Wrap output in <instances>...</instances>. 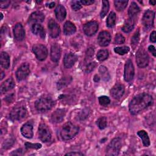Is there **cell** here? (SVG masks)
Returning <instances> with one entry per match:
<instances>
[{
	"mask_svg": "<svg viewBox=\"0 0 156 156\" xmlns=\"http://www.w3.org/2000/svg\"><path fill=\"white\" fill-rule=\"evenodd\" d=\"M1 65V66L7 69L10 66V57L8 54L5 52H2L0 57Z\"/></svg>",
	"mask_w": 156,
	"mask_h": 156,
	"instance_id": "cell-27",
	"label": "cell"
},
{
	"mask_svg": "<svg viewBox=\"0 0 156 156\" xmlns=\"http://www.w3.org/2000/svg\"><path fill=\"white\" fill-rule=\"evenodd\" d=\"M155 17V13L152 10H147L143 17V24L146 28H150L152 27L154 24V20Z\"/></svg>",
	"mask_w": 156,
	"mask_h": 156,
	"instance_id": "cell-11",
	"label": "cell"
},
{
	"mask_svg": "<svg viewBox=\"0 0 156 156\" xmlns=\"http://www.w3.org/2000/svg\"><path fill=\"white\" fill-rule=\"evenodd\" d=\"M77 61V56L73 53L66 54L63 59L64 66L66 68H71Z\"/></svg>",
	"mask_w": 156,
	"mask_h": 156,
	"instance_id": "cell-18",
	"label": "cell"
},
{
	"mask_svg": "<svg viewBox=\"0 0 156 156\" xmlns=\"http://www.w3.org/2000/svg\"><path fill=\"white\" fill-rule=\"evenodd\" d=\"M136 62L140 68H144L149 63V56L144 49L140 48L136 54Z\"/></svg>",
	"mask_w": 156,
	"mask_h": 156,
	"instance_id": "cell-5",
	"label": "cell"
},
{
	"mask_svg": "<svg viewBox=\"0 0 156 156\" xmlns=\"http://www.w3.org/2000/svg\"><path fill=\"white\" fill-rule=\"evenodd\" d=\"M25 146L27 149H38L41 148V144L39 143H26Z\"/></svg>",
	"mask_w": 156,
	"mask_h": 156,
	"instance_id": "cell-41",
	"label": "cell"
},
{
	"mask_svg": "<svg viewBox=\"0 0 156 156\" xmlns=\"http://www.w3.org/2000/svg\"><path fill=\"white\" fill-rule=\"evenodd\" d=\"M116 21V14L112 12L108 16L107 20V26L108 27H112L115 24Z\"/></svg>",
	"mask_w": 156,
	"mask_h": 156,
	"instance_id": "cell-31",
	"label": "cell"
},
{
	"mask_svg": "<svg viewBox=\"0 0 156 156\" xmlns=\"http://www.w3.org/2000/svg\"><path fill=\"white\" fill-rule=\"evenodd\" d=\"M94 2V1L93 0H82L80 1V2L85 5H91L92 4H93Z\"/></svg>",
	"mask_w": 156,
	"mask_h": 156,
	"instance_id": "cell-46",
	"label": "cell"
},
{
	"mask_svg": "<svg viewBox=\"0 0 156 156\" xmlns=\"http://www.w3.org/2000/svg\"><path fill=\"white\" fill-rule=\"evenodd\" d=\"M96 64L95 62H90L87 63L85 67V72L87 73L91 72L96 67Z\"/></svg>",
	"mask_w": 156,
	"mask_h": 156,
	"instance_id": "cell-43",
	"label": "cell"
},
{
	"mask_svg": "<svg viewBox=\"0 0 156 156\" xmlns=\"http://www.w3.org/2000/svg\"><path fill=\"white\" fill-rule=\"evenodd\" d=\"M10 3V1H1L0 2V5L1 8H7Z\"/></svg>",
	"mask_w": 156,
	"mask_h": 156,
	"instance_id": "cell-45",
	"label": "cell"
},
{
	"mask_svg": "<svg viewBox=\"0 0 156 156\" xmlns=\"http://www.w3.org/2000/svg\"><path fill=\"white\" fill-rule=\"evenodd\" d=\"M65 115V110L63 109L56 110L51 116V120L53 122L58 123L63 121Z\"/></svg>",
	"mask_w": 156,
	"mask_h": 156,
	"instance_id": "cell-21",
	"label": "cell"
},
{
	"mask_svg": "<svg viewBox=\"0 0 156 156\" xmlns=\"http://www.w3.org/2000/svg\"><path fill=\"white\" fill-rule=\"evenodd\" d=\"M55 14L58 21H63L65 18L66 15L65 8L62 5H58L55 9Z\"/></svg>",
	"mask_w": 156,
	"mask_h": 156,
	"instance_id": "cell-23",
	"label": "cell"
},
{
	"mask_svg": "<svg viewBox=\"0 0 156 156\" xmlns=\"http://www.w3.org/2000/svg\"><path fill=\"white\" fill-rule=\"evenodd\" d=\"M148 49H149V51L152 54V55L154 56V57H155L156 56V52H155V47L153 46V45H151V46H149V48H148Z\"/></svg>",
	"mask_w": 156,
	"mask_h": 156,
	"instance_id": "cell-47",
	"label": "cell"
},
{
	"mask_svg": "<svg viewBox=\"0 0 156 156\" xmlns=\"http://www.w3.org/2000/svg\"><path fill=\"white\" fill-rule=\"evenodd\" d=\"M149 3H150L151 5H155L156 1H149Z\"/></svg>",
	"mask_w": 156,
	"mask_h": 156,
	"instance_id": "cell-50",
	"label": "cell"
},
{
	"mask_svg": "<svg viewBox=\"0 0 156 156\" xmlns=\"http://www.w3.org/2000/svg\"><path fill=\"white\" fill-rule=\"evenodd\" d=\"M76 30V26L70 21H66L63 26L64 34L66 35H69L74 34Z\"/></svg>",
	"mask_w": 156,
	"mask_h": 156,
	"instance_id": "cell-25",
	"label": "cell"
},
{
	"mask_svg": "<svg viewBox=\"0 0 156 156\" xmlns=\"http://www.w3.org/2000/svg\"><path fill=\"white\" fill-rule=\"evenodd\" d=\"M139 12H140V8L138 6V5L135 2H132L128 10V13L129 16L130 18H133L136 15H137L139 13Z\"/></svg>",
	"mask_w": 156,
	"mask_h": 156,
	"instance_id": "cell-29",
	"label": "cell"
},
{
	"mask_svg": "<svg viewBox=\"0 0 156 156\" xmlns=\"http://www.w3.org/2000/svg\"><path fill=\"white\" fill-rule=\"evenodd\" d=\"M139 37H140V33H139V31L138 30L137 32H136L135 33L133 36L132 37L131 44L133 48H135L136 46V44L138 42V40H139Z\"/></svg>",
	"mask_w": 156,
	"mask_h": 156,
	"instance_id": "cell-38",
	"label": "cell"
},
{
	"mask_svg": "<svg viewBox=\"0 0 156 156\" xmlns=\"http://www.w3.org/2000/svg\"><path fill=\"white\" fill-rule=\"evenodd\" d=\"M38 136L43 142H48L51 140V134L47 125L44 123L41 124L38 127Z\"/></svg>",
	"mask_w": 156,
	"mask_h": 156,
	"instance_id": "cell-8",
	"label": "cell"
},
{
	"mask_svg": "<svg viewBox=\"0 0 156 156\" xmlns=\"http://www.w3.org/2000/svg\"><path fill=\"white\" fill-rule=\"evenodd\" d=\"M29 73L30 69L29 65L27 63H23L16 72V76L18 80L20 81L26 79L29 74Z\"/></svg>",
	"mask_w": 156,
	"mask_h": 156,
	"instance_id": "cell-10",
	"label": "cell"
},
{
	"mask_svg": "<svg viewBox=\"0 0 156 156\" xmlns=\"http://www.w3.org/2000/svg\"><path fill=\"white\" fill-rule=\"evenodd\" d=\"M27 113V110L24 106L13 108L10 113V118L12 121H19L23 119Z\"/></svg>",
	"mask_w": 156,
	"mask_h": 156,
	"instance_id": "cell-6",
	"label": "cell"
},
{
	"mask_svg": "<svg viewBox=\"0 0 156 156\" xmlns=\"http://www.w3.org/2000/svg\"><path fill=\"white\" fill-rule=\"evenodd\" d=\"M153 104L152 96L147 93H141L135 96L129 104V110L133 115H135L146 109Z\"/></svg>",
	"mask_w": 156,
	"mask_h": 156,
	"instance_id": "cell-1",
	"label": "cell"
},
{
	"mask_svg": "<svg viewBox=\"0 0 156 156\" xmlns=\"http://www.w3.org/2000/svg\"><path fill=\"white\" fill-rule=\"evenodd\" d=\"M32 51L38 60L43 61L46 59L48 55L46 48L41 44H36L32 46Z\"/></svg>",
	"mask_w": 156,
	"mask_h": 156,
	"instance_id": "cell-7",
	"label": "cell"
},
{
	"mask_svg": "<svg viewBox=\"0 0 156 156\" xmlns=\"http://www.w3.org/2000/svg\"><path fill=\"white\" fill-rule=\"evenodd\" d=\"M111 40V35L107 31H102L100 32L98 37V44L101 46H107Z\"/></svg>",
	"mask_w": 156,
	"mask_h": 156,
	"instance_id": "cell-15",
	"label": "cell"
},
{
	"mask_svg": "<svg viewBox=\"0 0 156 156\" xmlns=\"http://www.w3.org/2000/svg\"><path fill=\"white\" fill-rule=\"evenodd\" d=\"M97 125L100 129H104L107 127V121L105 117H101L97 121Z\"/></svg>",
	"mask_w": 156,
	"mask_h": 156,
	"instance_id": "cell-35",
	"label": "cell"
},
{
	"mask_svg": "<svg viewBox=\"0 0 156 156\" xmlns=\"http://www.w3.org/2000/svg\"><path fill=\"white\" fill-rule=\"evenodd\" d=\"M124 93V86L120 83H116L110 90L111 96L116 99H118L121 98Z\"/></svg>",
	"mask_w": 156,
	"mask_h": 156,
	"instance_id": "cell-14",
	"label": "cell"
},
{
	"mask_svg": "<svg viewBox=\"0 0 156 156\" xmlns=\"http://www.w3.org/2000/svg\"><path fill=\"white\" fill-rule=\"evenodd\" d=\"M61 51L59 45L57 43H54L51 48V58L54 62H57L60 57Z\"/></svg>",
	"mask_w": 156,
	"mask_h": 156,
	"instance_id": "cell-17",
	"label": "cell"
},
{
	"mask_svg": "<svg viewBox=\"0 0 156 156\" xmlns=\"http://www.w3.org/2000/svg\"><path fill=\"white\" fill-rule=\"evenodd\" d=\"M54 105V101L49 96H43L39 98L35 104L37 111L45 112L52 108Z\"/></svg>",
	"mask_w": 156,
	"mask_h": 156,
	"instance_id": "cell-3",
	"label": "cell"
},
{
	"mask_svg": "<svg viewBox=\"0 0 156 156\" xmlns=\"http://www.w3.org/2000/svg\"><path fill=\"white\" fill-rule=\"evenodd\" d=\"M125 42V38L119 34L116 35L115 38V43L116 44H122Z\"/></svg>",
	"mask_w": 156,
	"mask_h": 156,
	"instance_id": "cell-42",
	"label": "cell"
},
{
	"mask_svg": "<svg viewBox=\"0 0 156 156\" xmlns=\"http://www.w3.org/2000/svg\"><path fill=\"white\" fill-rule=\"evenodd\" d=\"M94 55V49L92 47H90L87 49L86 54H85V61L89 62L90 60H91L92 57Z\"/></svg>",
	"mask_w": 156,
	"mask_h": 156,
	"instance_id": "cell-37",
	"label": "cell"
},
{
	"mask_svg": "<svg viewBox=\"0 0 156 156\" xmlns=\"http://www.w3.org/2000/svg\"><path fill=\"white\" fill-rule=\"evenodd\" d=\"M99 102L101 105L105 106V105H108L110 103V100L107 96H100L99 98Z\"/></svg>",
	"mask_w": 156,
	"mask_h": 156,
	"instance_id": "cell-40",
	"label": "cell"
},
{
	"mask_svg": "<svg viewBox=\"0 0 156 156\" xmlns=\"http://www.w3.org/2000/svg\"><path fill=\"white\" fill-rule=\"evenodd\" d=\"M1 79H3V77H4V76H5V74H4V72H2V71H1Z\"/></svg>",
	"mask_w": 156,
	"mask_h": 156,
	"instance_id": "cell-52",
	"label": "cell"
},
{
	"mask_svg": "<svg viewBox=\"0 0 156 156\" xmlns=\"http://www.w3.org/2000/svg\"><path fill=\"white\" fill-rule=\"evenodd\" d=\"M137 133H138V136L141 138L143 144L145 146H149L150 145V140H149V138L148 136L147 132H145L144 130H142L138 131Z\"/></svg>",
	"mask_w": 156,
	"mask_h": 156,
	"instance_id": "cell-30",
	"label": "cell"
},
{
	"mask_svg": "<svg viewBox=\"0 0 156 156\" xmlns=\"http://www.w3.org/2000/svg\"><path fill=\"white\" fill-rule=\"evenodd\" d=\"M48 27L49 35L52 38H56L59 35L60 32V27L54 20H51L49 21Z\"/></svg>",
	"mask_w": 156,
	"mask_h": 156,
	"instance_id": "cell-13",
	"label": "cell"
},
{
	"mask_svg": "<svg viewBox=\"0 0 156 156\" xmlns=\"http://www.w3.org/2000/svg\"><path fill=\"white\" fill-rule=\"evenodd\" d=\"M134 25H135L134 20L132 18H130L127 20H126L122 27V30L126 33H129L133 29Z\"/></svg>",
	"mask_w": 156,
	"mask_h": 156,
	"instance_id": "cell-26",
	"label": "cell"
},
{
	"mask_svg": "<svg viewBox=\"0 0 156 156\" xmlns=\"http://www.w3.org/2000/svg\"><path fill=\"white\" fill-rule=\"evenodd\" d=\"M15 86V82L12 77L9 78L5 81H4L1 86V93H4L10 90H12Z\"/></svg>",
	"mask_w": 156,
	"mask_h": 156,
	"instance_id": "cell-22",
	"label": "cell"
},
{
	"mask_svg": "<svg viewBox=\"0 0 156 156\" xmlns=\"http://www.w3.org/2000/svg\"><path fill=\"white\" fill-rule=\"evenodd\" d=\"M84 33L88 36L94 35L98 29V24L96 21H90L87 23L83 26Z\"/></svg>",
	"mask_w": 156,
	"mask_h": 156,
	"instance_id": "cell-12",
	"label": "cell"
},
{
	"mask_svg": "<svg viewBox=\"0 0 156 156\" xmlns=\"http://www.w3.org/2000/svg\"><path fill=\"white\" fill-rule=\"evenodd\" d=\"M32 31L35 35H39L42 38H44L45 37V31L44 27L40 24H33L32 27Z\"/></svg>",
	"mask_w": 156,
	"mask_h": 156,
	"instance_id": "cell-24",
	"label": "cell"
},
{
	"mask_svg": "<svg viewBox=\"0 0 156 156\" xmlns=\"http://www.w3.org/2000/svg\"><path fill=\"white\" fill-rule=\"evenodd\" d=\"M127 3H128L127 1H121V0L115 1V7L118 11L123 10L126 7Z\"/></svg>",
	"mask_w": 156,
	"mask_h": 156,
	"instance_id": "cell-32",
	"label": "cell"
},
{
	"mask_svg": "<svg viewBox=\"0 0 156 156\" xmlns=\"http://www.w3.org/2000/svg\"><path fill=\"white\" fill-rule=\"evenodd\" d=\"M13 34L15 38L18 41H22L25 37L24 29L20 23H18L15 25L13 29Z\"/></svg>",
	"mask_w": 156,
	"mask_h": 156,
	"instance_id": "cell-16",
	"label": "cell"
},
{
	"mask_svg": "<svg viewBox=\"0 0 156 156\" xmlns=\"http://www.w3.org/2000/svg\"><path fill=\"white\" fill-rule=\"evenodd\" d=\"M108 57V52L107 50L102 49L98 51L97 54L98 60L99 61H104L106 60Z\"/></svg>",
	"mask_w": 156,
	"mask_h": 156,
	"instance_id": "cell-33",
	"label": "cell"
},
{
	"mask_svg": "<svg viewBox=\"0 0 156 156\" xmlns=\"http://www.w3.org/2000/svg\"><path fill=\"white\" fill-rule=\"evenodd\" d=\"M134 76V67L130 60H128L124 66V77L126 82H130L132 80Z\"/></svg>",
	"mask_w": 156,
	"mask_h": 156,
	"instance_id": "cell-9",
	"label": "cell"
},
{
	"mask_svg": "<svg viewBox=\"0 0 156 156\" xmlns=\"http://www.w3.org/2000/svg\"><path fill=\"white\" fill-rule=\"evenodd\" d=\"M21 134L27 138H31L33 136V126L28 122L24 124L21 129Z\"/></svg>",
	"mask_w": 156,
	"mask_h": 156,
	"instance_id": "cell-19",
	"label": "cell"
},
{
	"mask_svg": "<svg viewBox=\"0 0 156 156\" xmlns=\"http://www.w3.org/2000/svg\"><path fill=\"white\" fill-rule=\"evenodd\" d=\"M109 9V3L108 1H102V8L101 12V17L103 18L107 13Z\"/></svg>",
	"mask_w": 156,
	"mask_h": 156,
	"instance_id": "cell-34",
	"label": "cell"
},
{
	"mask_svg": "<svg viewBox=\"0 0 156 156\" xmlns=\"http://www.w3.org/2000/svg\"><path fill=\"white\" fill-rule=\"evenodd\" d=\"M121 147V142L120 139L116 138L113 139L107 147V155H117L119 154Z\"/></svg>",
	"mask_w": 156,
	"mask_h": 156,
	"instance_id": "cell-4",
	"label": "cell"
},
{
	"mask_svg": "<svg viewBox=\"0 0 156 156\" xmlns=\"http://www.w3.org/2000/svg\"><path fill=\"white\" fill-rule=\"evenodd\" d=\"M71 8L74 11L79 10L82 8V3L79 1H73L71 2Z\"/></svg>",
	"mask_w": 156,
	"mask_h": 156,
	"instance_id": "cell-39",
	"label": "cell"
},
{
	"mask_svg": "<svg viewBox=\"0 0 156 156\" xmlns=\"http://www.w3.org/2000/svg\"><path fill=\"white\" fill-rule=\"evenodd\" d=\"M72 81V77L69 76H66L62 77L57 82V87L58 89H62L68 85Z\"/></svg>",
	"mask_w": 156,
	"mask_h": 156,
	"instance_id": "cell-28",
	"label": "cell"
},
{
	"mask_svg": "<svg viewBox=\"0 0 156 156\" xmlns=\"http://www.w3.org/2000/svg\"><path fill=\"white\" fill-rule=\"evenodd\" d=\"M155 35H156L155 31H153V32L151 34V35H150V40H151L152 42H153V43L155 42V41H156Z\"/></svg>",
	"mask_w": 156,
	"mask_h": 156,
	"instance_id": "cell-48",
	"label": "cell"
},
{
	"mask_svg": "<svg viewBox=\"0 0 156 156\" xmlns=\"http://www.w3.org/2000/svg\"><path fill=\"white\" fill-rule=\"evenodd\" d=\"M54 5H55V3H54V2H51V3L50 4V5H49V7L52 8V7L54 6Z\"/></svg>",
	"mask_w": 156,
	"mask_h": 156,
	"instance_id": "cell-51",
	"label": "cell"
},
{
	"mask_svg": "<svg viewBox=\"0 0 156 156\" xmlns=\"http://www.w3.org/2000/svg\"><path fill=\"white\" fill-rule=\"evenodd\" d=\"M79 132V127L70 122L65 123L62 129L60 135L63 140H69L73 138Z\"/></svg>",
	"mask_w": 156,
	"mask_h": 156,
	"instance_id": "cell-2",
	"label": "cell"
},
{
	"mask_svg": "<svg viewBox=\"0 0 156 156\" xmlns=\"http://www.w3.org/2000/svg\"><path fill=\"white\" fill-rule=\"evenodd\" d=\"M114 51L116 53L119 54V55H124L129 52V48L127 46H121V47H117L114 49Z\"/></svg>",
	"mask_w": 156,
	"mask_h": 156,
	"instance_id": "cell-36",
	"label": "cell"
},
{
	"mask_svg": "<svg viewBox=\"0 0 156 156\" xmlns=\"http://www.w3.org/2000/svg\"><path fill=\"white\" fill-rule=\"evenodd\" d=\"M1 20H2V18H3V16H2V13H1Z\"/></svg>",
	"mask_w": 156,
	"mask_h": 156,
	"instance_id": "cell-53",
	"label": "cell"
},
{
	"mask_svg": "<svg viewBox=\"0 0 156 156\" xmlns=\"http://www.w3.org/2000/svg\"><path fill=\"white\" fill-rule=\"evenodd\" d=\"M13 140H6L4 144H3V147L4 148H7V147H10V146H12L13 144Z\"/></svg>",
	"mask_w": 156,
	"mask_h": 156,
	"instance_id": "cell-44",
	"label": "cell"
},
{
	"mask_svg": "<svg viewBox=\"0 0 156 156\" xmlns=\"http://www.w3.org/2000/svg\"><path fill=\"white\" fill-rule=\"evenodd\" d=\"M66 155H83V154L78 152H71L65 154Z\"/></svg>",
	"mask_w": 156,
	"mask_h": 156,
	"instance_id": "cell-49",
	"label": "cell"
},
{
	"mask_svg": "<svg viewBox=\"0 0 156 156\" xmlns=\"http://www.w3.org/2000/svg\"><path fill=\"white\" fill-rule=\"evenodd\" d=\"M44 16L40 12H35L32 13L29 18V22L32 24H38L44 21Z\"/></svg>",
	"mask_w": 156,
	"mask_h": 156,
	"instance_id": "cell-20",
	"label": "cell"
}]
</instances>
